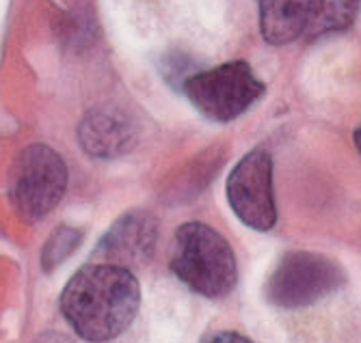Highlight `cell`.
Returning a JSON list of instances; mask_svg holds the SVG:
<instances>
[{"label":"cell","instance_id":"3","mask_svg":"<svg viewBox=\"0 0 361 343\" xmlns=\"http://www.w3.org/2000/svg\"><path fill=\"white\" fill-rule=\"evenodd\" d=\"M267 87L247 61H229L214 70L192 74L184 80L182 93L206 119L227 123L245 115L264 95Z\"/></svg>","mask_w":361,"mask_h":343},{"label":"cell","instance_id":"10","mask_svg":"<svg viewBox=\"0 0 361 343\" xmlns=\"http://www.w3.org/2000/svg\"><path fill=\"white\" fill-rule=\"evenodd\" d=\"M310 7L312 26L307 39H318L353 26L359 11V0H310Z\"/></svg>","mask_w":361,"mask_h":343},{"label":"cell","instance_id":"1","mask_svg":"<svg viewBox=\"0 0 361 343\" xmlns=\"http://www.w3.org/2000/svg\"><path fill=\"white\" fill-rule=\"evenodd\" d=\"M139 304L141 287L133 270L115 263L80 268L61 294L65 320L89 343H106L128 330Z\"/></svg>","mask_w":361,"mask_h":343},{"label":"cell","instance_id":"7","mask_svg":"<svg viewBox=\"0 0 361 343\" xmlns=\"http://www.w3.org/2000/svg\"><path fill=\"white\" fill-rule=\"evenodd\" d=\"M156 247V220L149 214L135 212L123 216L97 247V257L104 263L121 268L143 266L152 259Z\"/></svg>","mask_w":361,"mask_h":343},{"label":"cell","instance_id":"12","mask_svg":"<svg viewBox=\"0 0 361 343\" xmlns=\"http://www.w3.org/2000/svg\"><path fill=\"white\" fill-rule=\"evenodd\" d=\"M204 343H253L249 337L240 335V332H234V330H223V332H216L212 337H208Z\"/></svg>","mask_w":361,"mask_h":343},{"label":"cell","instance_id":"4","mask_svg":"<svg viewBox=\"0 0 361 343\" xmlns=\"http://www.w3.org/2000/svg\"><path fill=\"white\" fill-rule=\"evenodd\" d=\"M346 274L331 257L290 251L286 253L264 285V298L279 308H303L338 292Z\"/></svg>","mask_w":361,"mask_h":343},{"label":"cell","instance_id":"2","mask_svg":"<svg viewBox=\"0 0 361 343\" xmlns=\"http://www.w3.org/2000/svg\"><path fill=\"white\" fill-rule=\"evenodd\" d=\"M171 270L186 287L206 298H225L238 281L232 247L204 223H186L176 231Z\"/></svg>","mask_w":361,"mask_h":343},{"label":"cell","instance_id":"5","mask_svg":"<svg viewBox=\"0 0 361 343\" xmlns=\"http://www.w3.org/2000/svg\"><path fill=\"white\" fill-rule=\"evenodd\" d=\"M68 188V166L48 145H30L20 151L9 182V199L22 220L35 223L48 216Z\"/></svg>","mask_w":361,"mask_h":343},{"label":"cell","instance_id":"11","mask_svg":"<svg viewBox=\"0 0 361 343\" xmlns=\"http://www.w3.org/2000/svg\"><path fill=\"white\" fill-rule=\"evenodd\" d=\"M80 242V233H76L74 229H61L52 235V239L48 242L46 251H44V266L46 270H52V266L61 263L65 257H68Z\"/></svg>","mask_w":361,"mask_h":343},{"label":"cell","instance_id":"8","mask_svg":"<svg viewBox=\"0 0 361 343\" xmlns=\"http://www.w3.org/2000/svg\"><path fill=\"white\" fill-rule=\"evenodd\" d=\"M310 26V0H259V30L271 46L307 39Z\"/></svg>","mask_w":361,"mask_h":343},{"label":"cell","instance_id":"6","mask_svg":"<svg viewBox=\"0 0 361 343\" xmlns=\"http://www.w3.org/2000/svg\"><path fill=\"white\" fill-rule=\"evenodd\" d=\"M227 201L234 214L255 231H271L277 223L273 192V158L267 149L249 151L227 177Z\"/></svg>","mask_w":361,"mask_h":343},{"label":"cell","instance_id":"9","mask_svg":"<svg viewBox=\"0 0 361 343\" xmlns=\"http://www.w3.org/2000/svg\"><path fill=\"white\" fill-rule=\"evenodd\" d=\"M135 139L130 119L115 108H100L85 117L80 125V143L91 156L113 158L126 154Z\"/></svg>","mask_w":361,"mask_h":343}]
</instances>
